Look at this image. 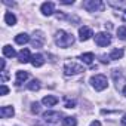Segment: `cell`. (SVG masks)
<instances>
[{
    "label": "cell",
    "instance_id": "obj_1",
    "mask_svg": "<svg viewBox=\"0 0 126 126\" xmlns=\"http://www.w3.org/2000/svg\"><path fill=\"white\" fill-rule=\"evenodd\" d=\"M55 43L59 47H68L74 43V36L71 33L64 31V30H58L55 33Z\"/></svg>",
    "mask_w": 126,
    "mask_h": 126
},
{
    "label": "cell",
    "instance_id": "obj_2",
    "mask_svg": "<svg viewBox=\"0 0 126 126\" xmlns=\"http://www.w3.org/2000/svg\"><path fill=\"white\" fill-rule=\"evenodd\" d=\"M89 82H91V86L95 91H98V92H101V91L108 88V80H107V77L104 74H95V76L91 77Z\"/></svg>",
    "mask_w": 126,
    "mask_h": 126
},
{
    "label": "cell",
    "instance_id": "obj_3",
    "mask_svg": "<svg viewBox=\"0 0 126 126\" xmlns=\"http://www.w3.org/2000/svg\"><path fill=\"white\" fill-rule=\"evenodd\" d=\"M83 67L80 64H77V62H65L64 64V74L65 76H76V74H80L83 73Z\"/></svg>",
    "mask_w": 126,
    "mask_h": 126
},
{
    "label": "cell",
    "instance_id": "obj_4",
    "mask_svg": "<svg viewBox=\"0 0 126 126\" xmlns=\"http://www.w3.org/2000/svg\"><path fill=\"white\" fill-rule=\"evenodd\" d=\"M83 8L88 12H99L104 9V3L101 0H86V2H83Z\"/></svg>",
    "mask_w": 126,
    "mask_h": 126
},
{
    "label": "cell",
    "instance_id": "obj_5",
    "mask_svg": "<svg viewBox=\"0 0 126 126\" xmlns=\"http://www.w3.org/2000/svg\"><path fill=\"white\" fill-rule=\"evenodd\" d=\"M43 120L46 122V123H50V125H56L59 120H61V117H62V114L59 113V111H52V110H49V111H46V113H43Z\"/></svg>",
    "mask_w": 126,
    "mask_h": 126
},
{
    "label": "cell",
    "instance_id": "obj_6",
    "mask_svg": "<svg viewBox=\"0 0 126 126\" xmlns=\"http://www.w3.org/2000/svg\"><path fill=\"white\" fill-rule=\"evenodd\" d=\"M95 43L101 47H107L111 43V36L108 33H104V31L98 33V34H95Z\"/></svg>",
    "mask_w": 126,
    "mask_h": 126
},
{
    "label": "cell",
    "instance_id": "obj_7",
    "mask_svg": "<svg viewBox=\"0 0 126 126\" xmlns=\"http://www.w3.org/2000/svg\"><path fill=\"white\" fill-rule=\"evenodd\" d=\"M92 36H94V33H92V28H91V27L83 25V27H80V28H79V39H80L82 42L89 40Z\"/></svg>",
    "mask_w": 126,
    "mask_h": 126
},
{
    "label": "cell",
    "instance_id": "obj_8",
    "mask_svg": "<svg viewBox=\"0 0 126 126\" xmlns=\"http://www.w3.org/2000/svg\"><path fill=\"white\" fill-rule=\"evenodd\" d=\"M31 58H33V55L30 53V50L27 47H22L18 52V61L22 62V64H25V62H31Z\"/></svg>",
    "mask_w": 126,
    "mask_h": 126
},
{
    "label": "cell",
    "instance_id": "obj_9",
    "mask_svg": "<svg viewBox=\"0 0 126 126\" xmlns=\"http://www.w3.org/2000/svg\"><path fill=\"white\" fill-rule=\"evenodd\" d=\"M40 11H42V14H43L45 16H50V15H53V12H55V5H53L52 2H45V3L40 6Z\"/></svg>",
    "mask_w": 126,
    "mask_h": 126
},
{
    "label": "cell",
    "instance_id": "obj_10",
    "mask_svg": "<svg viewBox=\"0 0 126 126\" xmlns=\"http://www.w3.org/2000/svg\"><path fill=\"white\" fill-rule=\"evenodd\" d=\"M33 36H34V37H33V40H31V45H33L34 47H42L43 43H45V36H43V33H42V31H34Z\"/></svg>",
    "mask_w": 126,
    "mask_h": 126
},
{
    "label": "cell",
    "instance_id": "obj_11",
    "mask_svg": "<svg viewBox=\"0 0 126 126\" xmlns=\"http://www.w3.org/2000/svg\"><path fill=\"white\" fill-rule=\"evenodd\" d=\"M42 104L46 105V107H53V105L58 104V98L53 96V95H46V96L42 99Z\"/></svg>",
    "mask_w": 126,
    "mask_h": 126
},
{
    "label": "cell",
    "instance_id": "obj_12",
    "mask_svg": "<svg viewBox=\"0 0 126 126\" xmlns=\"http://www.w3.org/2000/svg\"><path fill=\"white\" fill-rule=\"evenodd\" d=\"M15 114V110H14V107L12 105H5V107H2L0 108V116L2 117H12Z\"/></svg>",
    "mask_w": 126,
    "mask_h": 126
},
{
    "label": "cell",
    "instance_id": "obj_13",
    "mask_svg": "<svg viewBox=\"0 0 126 126\" xmlns=\"http://www.w3.org/2000/svg\"><path fill=\"white\" fill-rule=\"evenodd\" d=\"M31 64H33V67H42V65L45 64V56H43L42 53L33 55V58H31Z\"/></svg>",
    "mask_w": 126,
    "mask_h": 126
},
{
    "label": "cell",
    "instance_id": "obj_14",
    "mask_svg": "<svg viewBox=\"0 0 126 126\" xmlns=\"http://www.w3.org/2000/svg\"><path fill=\"white\" fill-rule=\"evenodd\" d=\"M30 77V74L27 73V71H22V70H19V71H16V77H15V82H16V85L19 86V85H22L27 79Z\"/></svg>",
    "mask_w": 126,
    "mask_h": 126
},
{
    "label": "cell",
    "instance_id": "obj_15",
    "mask_svg": "<svg viewBox=\"0 0 126 126\" xmlns=\"http://www.w3.org/2000/svg\"><path fill=\"white\" fill-rule=\"evenodd\" d=\"M79 59H80L82 62H85V64L91 65L92 62H94V59H95V55H94L92 52H86V53H82V55L79 56Z\"/></svg>",
    "mask_w": 126,
    "mask_h": 126
},
{
    "label": "cell",
    "instance_id": "obj_16",
    "mask_svg": "<svg viewBox=\"0 0 126 126\" xmlns=\"http://www.w3.org/2000/svg\"><path fill=\"white\" fill-rule=\"evenodd\" d=\"M15 42H16L18 45H25V43L30 42V36H28L27 33H19V34L15 36Z\"/></svg>",
    "mask_w": 126,
    "mask_h": 126
},
{
    "label": "cell",
    "instance_id": "obj_17",
    "mask_svg": "<svg viewBox=\"0 0 126 126\" xmlns=\"http://www.w3.org/2000/svg\"><path fill=\"white\" fill-rule=\"evenodd\" d=\"M3 55L6 58H14V56H18V53L15 52V49L11 46V45H5L3 46Z\"/></svg>",
    "mask_w": 126,
    "mask_h": 126
},
{
    "label": "cell",
    "instance_id": "obj_18",
    "mask_svg": "<svg viewBox=\"0 0 126 126\" xmlns=\"http://www.w3.org/2000/svg\"><path fill=\"white\" fill-rule=\"evenodd\" d=\"M123 55H125V50H123V49H113V50L110 52L108 58L113 59V61H116V59H120Z\"/></svg>",
    "mask_w": 126,
    "mask_h": 126
},
{
    "label": "cell",
    "instance_id": "obj_19",
    "mask_svg": "<svg viewBox=\"0 0 126 126\" xmlns=\"http://www.w3.org/2000/svg\"><path fill=\"white\" fill-rule=\"evenodd\" d=\"M62 126H77V119L73 116H67L62 119Z\"/></svg>",
    "mask_w": 126,
    "mask_h": 126
},
{
    "label": "cell",
    "instance_id": "obj_20",
    "mask_svg": "<svg viewBox=\"0 0 126 126\" xmlns=\"http://www.w3.org/2000/svg\"><path fill=\"white\" fill-rule=\"evenodd\" d=\"M5 22L8 25H15L16 24V16L12 14V12H6L5 14Z\"/></svg>",
    "mask_w": 126,
    "mask_h": 126
},
{
    "label": "cell",
    "instance_id": "obj_21",
    "mask_svg": "<svg viewBox=\"0 0 126 126\" xmlns=\"http://www.w3.org/2000/svg\"><path fill=\"white\" fill-rule=\"evenodd\" d=\"M27 88H28L30 91H39V89H40V82H39L37 79H33V80L27 85Z\"/></svg>",
    "mask_w": 126,
    "mask_h": 126
},
{
    "label": "cell",
    "instance_id": "obj_22",
    "mask_svg": "<svg viewBox=\"0 0 126 126\" xmlns=\"http://www.w3.org/2000/svg\"><path fill=\"white\" fill-rule=\"evenodd\" d=\"M117 37L120 40H126V25H122L117 28Z\"/></svg>",
    "mask_w": 126,
    "mask_h": 126
},
{
    "label": "cell",
    "instance_id": "obj_23",
    "mask_svg": "<svg viewBox=\"0 0 126 126\" xmlns=\"http://www.w3.org/2000/svg\"><path fill=\"white\" fill-rule=\"evenodd\" d=\"M39 111H40V104L39 102H33L31 104V113L33 114H37Z\"/></svg>",
    "mask_w": 126,
    "mask_h": 126
},
{
    "label": "cell",
    "instance_id": "obj_24",
    "mask_svg": "<svg viewBox=\"0 0 126 126\" xmlns=\"http://www.w3.org/2000/svg\"><path fill=\"white\" fill-rule=\"evenodd\" d=\"M65 107L67 108H74L76 107V101L74 99H71V101L70 99H65Z\"/></svg>",
    "mask_w": 126,
    "mask_h": 126
},
{
    "label": "cell",
    "instance_id": "obj_25",
    "mask_svg": "<svg viewBox=\"0 0 126 126\" xmlns=\"http://www.w3.org/2000/svg\"><path fill=\"white\" fill-rule=\"evenodd\" d=\"M8 92H9V89H8L6 85H2V86H0V95H6Z\"/></svg>",
    "mask_w": 126,
    "mask_h": 126
},
{
    "label": "cell",
    "instance_id": "obj_26",
    "mask_svg": "<svg viewBox=\"0 0 126 126\" xmlns=\"http://www.w3.org/2000/svg\"><path fill=\"white\" fill-rule=\"evenodd\" d=\"M61 3H62V5H73V3H74V0H62Z\"/></svg>",
    "mask_w": 126,
    "mask_h": 126
},
{
    "label": "cell",
    "instance_id": "obj_27",
    "mask_svg": "<svg viewBox=\"0 0 126 126\" xmlns=\"http://www.w3.org/2000/svg\"><path fill=\"white\" fill-rule=\"evenodd\" d=\"M122 21H123V22H126V9H125V11H122Z\"/></svg>",
    "mask_w": 126,
    "mask_h": 126
},
{
    "label": "cell",
    "instance_id": "obj_28",
    "mask_svg": "<svg viewBox=\"0 0 126 126\" xmlns=\"http://www.w3.org/2000/svg\"><path fill=\"white\" fill-rule=\"evenodd\" d=\"M120 123H122V126H126V114L122 117V120H120Z\"/></svg>",
    "mask_w": 126,
    "mask_h": 126
},
{
    "label": "cell",
    "instance_id": "obj_29",
    "mask_svg": "<svg viewBox=\"0 0 126 126\" xmlns=\"http://www.w3.org/2000/svg\"><path fill=\"white\" fill-rule=\"evenodd\" d=\"M89 126H101V123H99L98 120H94V122H92V123H91Z\"/></svg>",
    "mask_w": 126,
    "mask_h": 126
},
{
    "label": "cell",
    "instance_id": "obj_30",
    "mask_svg": "<svg viewBox=\"0 0 126 126\" xmlns=\"http://www.w3.org/2000/svg\"><path fill=\"white\" fill-rule=\"evenodd\" d=\"M5 67H6V61L2 59V71H5Z\"/></svg>",
    "mask_w": 126,
    "mask_h": 126
},
{
    "label": "cell",
    "instance_id": "obj_31",
    "mask_svg": "<svg viewBox=\"0 0 126 126\" xmlns=\"http://www.w3.org/2000/svg\"><path fill=\"white\" fill-rule=\"evenodd\" d=\"M123 95H125V96H126V86H125V88H123Z\"/></svg>",
    "mask_w": 126,
    "mask_h": 126
}]
</instances>
